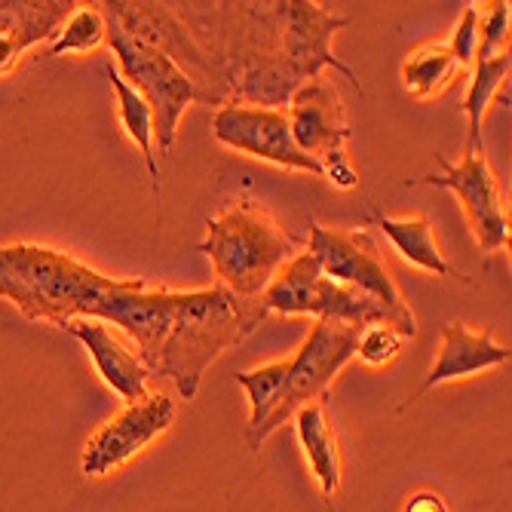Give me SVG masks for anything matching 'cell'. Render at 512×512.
I'll return each instance as SVG.
<instances>
[{
	"instance_id": "6da1fadb",
	"label": "cell",
	"mask_w": 512,
	"mask_h": 512,
	"mask_svg": "<svg viewBox=\"0 0 512 512\" xmlns=\"http://www.w3.org/2000/svg\"><path fill=\"white\" fill-rule=\"evenodd\" d=\"M267 313L270 310L261 298H237L221 286L178 292L154 375L169 378L181 399H194L209 365L224 350L243 344Z\"/></svg>"
},
{
	"instance_id": "7a4b0ae2",
	"label": "cell",
	"mask_w": 512,
	"mask_h": 512,
	"mask_svg": "<svg viewBox=\"0 0 512 512\" xmlns=\"http://www.w3.org/2000/svg\"><path fill=\"white\" fill-rule=\"evenodd\" d=\"M114 276L92 270L62 249L40 243L0 246V298L25 319L65 329L74 319H92Z\"/></svg>"
},
{
	"instance_id": "3957f363",
	"label": "cell",
	"mask_w": 512,
	"mask_h": 512,
	"mask_svg": "<svg viewBox=\"0 0 512 512\" xmlns=\"http://www.w3.org/2000/svg\"><path fill=\"white\" fill-rule=\"evenodd\" d=\"M221 289L237 298H261L270 279L298 255V240L267 209L240 200L206 221V240L197 246Z\"/></svg>"
},
{
	"instance_id": "277c9868",
	"label": "cell",
	"mask_w": 512,
	"mask_h": 512,
	"mask_svg": "<svg viewBox=\"0 0 512 512\" xmlns=\"http://www.w3.org/2000/svg\"><path fill=\"white\" fill-rule=\"evenodd\" d=\"M105 16V34L117 56L120 77L142 96L154 111V145L160 154H169L178 135V120L200 96L194 77L169 56L163 46L126 28L108 4H99Z\"/></svg>"
},
{
	"instance_id": "5b68a950",
	"label": "cell",
	"mask_w": 512,
	"mask_h": 512,
	"mask_svg": "<svg viewBox=\"0 0 512 512\" xmlns=\"http://www.w3.org/2000/svg\"><path fill=\"white\" fill-rule=\"evenodd\" d=\"M310 246L307 252L319 261L322 273L335 279V283L353 286L375 301H381L393 319H396V332L402 338L417 335V316L405 295L399 292L396 279L390 276L384 255L378 243L371 240L365 230H344V227H329L310 218Z\"/></svg>"
},
{
	"instance_id": "8992f818",
	"label": "cell",
	"mask_w": 512,
	"mask_h": 512,
	"mask_svg": "<svg viewBox=\"0 0 512 512\" xmlns=\"http://www.w3.org/2000/svg\"><path fill=\"white\" fill-rule=\"evenodd\" d=\"M286 120L292 129V138L301 154L319 163L322 178L338 191H356L359 172L350 163L347 138L353 135L347 123V111L341 102V92L332 80L322 74L307 80L295 89V96L286 105Z\"/></svg>"
},
{
	"instance_id": "52a82bcc",
	"label": "cell",
	"mask_w": 512,
	"mask_h": 512,
	"mask_svg": "<svg viewBox=\"0 0 512 512\" xmlns=\"http://www.w3.org/2000/svg\"><path fill=\"white\" fill-rule=\"evenodd\" d=\"M356 341H359V329H353V325L325 322V319L313 322L310 335L304 338V344L292 356L283 399H279L276 411L270 414V421L255 436L252 451H261V445L279 427H283L286 421H292L295 411H301L310 402L329 399V387L341 375V368L356 356Z\"/></svg>"
},
{
	"instance_id": "ba28073f",
	"label": "cell",
	"mask_w": 512,
	"mask_h": 512,
	"mask_svg": "<svg viewBox=\"0 0 512 512\" xmlns=\"http://www.w3.org/2000/svg\"><path fill=\"white\" fill-rule=\"evenodd\" d=\"M442 172H430L421 181L433 184V188L451 191L470 221V230L479 243V249L485 255H497L503 249H509L512 240V230H509V215L503 206V194H500V184L497 175L488 163L485 154H473L467 151L457 163L445 160L442 154H436Z\"/></svg>"
},
{
	"instance_id": "9c48e42d",
	"label": "cell",
	"mask_w": 512,
	"mask_h": 512,
	"mask_svg": "<svg viewBox=\"0 0 512 512\" xmlns=\"http://www.w3.org/2000/svg\"><path fill=\"white\" fill-rule=\"evenodd\" d=\"M175 414L178 405L166 393H148L145 399L126 405L96 436H89L80 460L83 476L105 479L126 467L132 457L142 454L175 424Z\"/></svg>"
},
{
	"instance_id": "30bf717a",
	"label": "cell",
	"mask_w": 512,
	"mask_h": 512,
	"mask_svg": "<svg viewBox=\"0 0 512 512\" xmlns=\"http://www.w3.org/2000/svg\"><path fill=\"white\" fill-rule=\"evenodd\" d=\"M212 135L215 142L224 148L249 154L255 160L295 169V172H310L322 178V169L316 160L298 151L286 108H252V105H221L212 117Z\"/></svg>"
},
{
	"instance_id": "8fae6325",
	"label": "cell",
	"mask_w": 512,
	"mask_h": 512,
	"mask_svg": "<svg viewBox=\"0 0 512 512\" xmlns=\"http://www.w3.org/2000/svg\"><path fill=\"white\" fill-rule=\"evenodd\" d=\"M273 13L279 22V34H283L279 59H283V65L289 68V74L295 77L298 86L319 77L322 68H335L362 92L356 71L332 53V37L341 28H347V22H350L347 16H335L319 4H307V0L273 4Z\"/></svg>"
},
{
	"instance_id": "7c38bea8",
	"label": "cell",
	"mask_w": 512,
	"mask_h": 512,
	"mask_svg": "<svg viewBox=\"0 0 512 512\" xmlns=\"http://www.w3.org/2000/svg\"><path fill=\"white\" fill-rule=\"evenodd\" d=\"M175 298L178 292L151 289L145 279H114V286L99 301L92 319H102L123 329L135 341L138 359L148 368V375H154L157 356L163 350V341L175 316Z\"/></svg>"
},
{
	"instance_id": "4fadbf2b",
	"label": "cell",
	"mask_w": 512,
	"mask_h": 512,
	"mask_svg": "<svg viewBox=\"0 0 512 512\" xmlns=\"http://www.w3.org/2000/svg\"><path fill=\"white\" fill-rule=\"evenodd\" d=\"M509 359H512V350L497 344L491 332H473L470 325H463L460 319H451L442 325V344H439V356L430 368V375L399 405V411H408L417 399H424L439 384L482 375V371L503 365Z\"/></svg>"
},
{
	"instance_id": "5bb4252c",
	"label": "cell",
	"mask_w": 512,
	"mask_h": 512,
	"mask_svg": "<svg viewBox=\"0 0 512 512\" xmlns=\"http://www.w3.org/2000/svg\"><path fill=\"white\" fill-rule=\"evenodd\" d=\"M65 332L74 335L86 353L96 362L102 381L126 402H138L148 396V368L138 359V353H132L114 332L111 325L102 319H74L65 325Z\"/></svg>"
},
{
	"instance_id": "9a60e30c",
	"label": "cell",
	"mask_w": 512,
	"mask_h": 512,
	"mask_svg": "<svg viewBox=\"0 0 512 512\" xmlns=\"http://www.w3.org/2000/svg\"><path fill=\"white\" fill-rule=\"evenodd\" d=\"M292 421H295V433L307 457V467L322 497L335 500V494L341 491V445L332 427V417L325 411V402L304 405L301 411H295Z\"/></svg>"
},
{
	"instance_id": "2e32d148",
	"label": "cell",
	"mask_w": 512,
	"mask_h": 512,
	"mask_svg": "<svg viewBox=\"0 0 512 512\" xmlns=\"http://www.w3.org/2000/svg\"><path fill=\"white\" fill-rule=\"evenodd\" d=\"M371 224H378L384 230V237L393 243V249L414 267H421L433 276H445V279H463V273H457L448 258L442 255L439 243H436V230L427 218H390V215H371Z\"/></svg>"
},
{
	"instance_id": "e0dca14e",
	"label": "cell",
	"mask_w": 512,
	"mask_h": 512,
	"mask_svg": "<svg viewBox=\"0 0 512 512\" xmlns=\"http://www.w3.org/2000/svg\"><path fill=\"white\" fill-rule=\"evenodd\" d=\"M460 77H467L454 62L445 43H424L402 62V92L414 102L439 99Z\"/></svg>"
},
{
	"instance_id": "ac0fdd59",
	"label": "cell",
	"mask_w": 512,
	"mask_h": 512,
	"mask_svg": "<svg viewBox=\"0 0 512 512\" xmlns=\"http://www.w3.org/2000/svg\"><path fill=\"white\" fill-rule=\"evenodd\" d=\"M322 267L310 252H298L292 261H286L270 279L261 301L270 313H286V316H310L316 286H319Z\"/></svg>"
},
{
	"instance_id": "d6986e66",
	"label": "cell",
	"mask_w": 512,
	"mask_h": 512,
	"mask_svg": "<svg viewBox=\"0 0 512 512\" xmlns=\"http://www.w3.org/2000/svg\"><path fill=\"white\" fill-rule=\"evenodd\" d=\"M108 80H111V89L117 96V111H120V123L126 129V135L132 138V145L142 151L145 157V166H148V175H151V188H154V197L160 200V166H157V148H154V111L151 105L138 96V92L120 77V71L114 65L105 68Z\"/></svg>"
},
{
	"instance_id": "ffe728a7",
	"label": "cell",
	"mask_w": 512,
	"mask_h": 512,
	"mask_svg": "<svg viewBox=\"0 0 512 512\" xmlns=\"http://www.w3.org/2000/svg\"><path fill=\"white\" fill-rule=\"evenodd\" d=\"M512 68V56H494L488 62H476L473 71L467 74V96H463V114H467V151L485 154V138H482V120L506 83Z\"/></svg>"
},
{
	"instance_id": "44dd1931",
	"label": "cell",
	"mask_w": 512,
	"mask_h": 512,
	"mask_svg": "<svg viewBox=\"0 0 512 512\" xmlns=\"http://www.w3.org/2000/svg\"><path fill=\"white\" fill-rule=\"evenodd\" d=\"M289 365H292V356L267 362V365L252 368V371H237V375H234L237 384L249 396V427H246L249 448H252L255 436L261 433V427L270 421V414L276 411L279 399H283V390H286V381H289Z\"/></svg>"
},
{
	"instance_id": "7402d4cb",
	"label": "cell",
	"mask_w": 512,
	"mask_h": 512,
	"mask_svg": "<svg viewBox=\"0 0 512 512\" xmlns=\"http://www.w3.org/2000/svg\"><path fill=\"white\" fill-rule=\"evenodd\" d=\"M105 40H108V34H105V16H102L99 4L80 7L62 22L59 34L50 40V56L89 53V50H99Z\"/></svg>"
},
{
	"instance_id": "603a6c76",
	"label": "cell",
	"mask_w": 512,
	"mask_h": 512,
	"mask_svg": "<svg viewBox=\"0 0 512 512\" xmlns=\"http://www.w3.org/2000/svg\"><path fill=\"white\" fill-rule=\"evenodd\" d=\"M509 0H494L485 4V13H479V50L476 62H488L494 56L509 53Z\"/></svg>"
},
{
	"instance_id": "cb8c5ba5",
	"label": "cell",
	"mask_w": 512,
	"mask_h": 512,
	"mask_svg": "<svg viewBox=\"0 0 512 512\" xmlns=\"http://www.w3.org/2000/svg\"><path fill=\"white\" fill-rule=\"evenodd\" d=\"M402 335L393 329V325H368V329L359 332V341H356V356L371 365V368H381L387 362L396 359L399 347H402Z\"/></svg>"
},
{
	"instance_id": "d4e9b609",
	"label": "cell",
	"mask_w": 512,
	"mask_h": 512,
	"mask_svg": "<svg viewBox=\"0 0 512 512\" xmlns=\"http://www.w3.org/2000/svg\"><path fill=\"white\" fill-rule=\"evenodd\" d=\"M454 62L460 65L463 74H470L473 65H476V50H479V7L476 4H467L451 31V40L445 43Z\"/></svg>"
},
{
	"instance_id": "484cf974",
	"label": "cell",
	"mask_w": 512,
	"mask_h": 512,
	"mask_svg": "<svg viewBox=\"0 0 512 512\" xmlns=\"http://www.w3.org/2000/svg\"><path fill=\"white\" fill-rule=\"evenodd\" d=\"M402 512H448V506H445L442 494H436V491H421V494H414V497L405 503Z\"/></svg>"
}]
</instances>
